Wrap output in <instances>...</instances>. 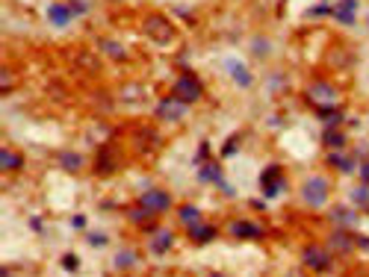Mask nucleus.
<instances>
[{
	"label": "nucleus",
	"instance_id": "1",
	"mask_svg": "<svg viewBox=\"0 0 369 277\" xmlns=\"http://www.w3.org/2000/svg\"><path fill=\"white\" fill-rule=\"evenodd\" d=\"M142 33H145V39L154 41V45H172L175 36H177L175 24L168 21L166 15H157V12L142 21Z\"/></svg>",
	"mask_w": 369,
	"mask_h": 277
},
{
	"label": "nucleus",
	"instance_id": "2",
	"mask_svg": "<svg viewBox=\"0 0 369 277\" xmlns=\"http://www.w3.org/2000/svg\"><path fill=\"white\" fill-rule=\"evenodd\" d=\"M172 95H177L180 100H187V104H198V100L204 97V83L198 80L192 71L183 68L180 74L175 77V83H172Z\"/></svg>",
	"mask_w": 369,
	"mask_h": 277
},
{
	"label": "nucleus",
	"instance_id": "3",
	"mask_svg": "<svg viewBox=\"0 0 369 277\" xmlns=\"http://www.w3.org/2000/svg\"><path fill=\"white\" fill-rule=\"evenodd\" d=\"M328 198H331V183H328V177H307V180H304V186H302L304 207L322 210L325 203H328Z\"/></svg>",
	"mask_w": 369,
	"mask_h": 277
},
{
	"label": "nucleus",
	"instance_id": "4",
	"mask_svg": "<svg viewBox=\"0 0 369 277\" xmlns=\"http://www.w3.org/2000/svg\"><path fill=\"white\" fill-rule=\"evenodd\" d=\"M302 262L314 274H325V271L334 269V251H331V248H325V245H304Z\"/></svg>",
	"mask_w": 369,
	"mask_h": 277
},
{
	"label": "nucleus",
	"instance_id": "5",
	"mask_svg": "<svg viewBox=\"0 0 369 277\" xmlns=\"http://www.w3.org/2000/svg\"><path fill=\"white\" fill-rule=\"evenodd\" d=\"M187 109H189L187 100H180L177 95H166V97H160V104H157V109H154V115H157L160 121L177 124V121L187 119Z\"/></svg>",
	"mask_w": 369,
	"mask_h": 277
},
{
	"label": "nucleus",
	"instance_id": "6",
	"mask_svg": "<svg viewBox=\"0 0 369 277\" xmlns=\"http://www.w3.org/2000/svg\"><path fill=\"white\" fill-rule=\"evenodd\" d=\"M139 203L145 207L148 212H154V215H166V212H172V207H175V198L166 192V189H145V192L139 195Z\"/></svg>",
	"mask_w": 369,
	"mask_h": 277
},
{
	"label": "nucleus",
	"instance_id": "7",
	"mask_svg": "<svg viewBox=\"0 0 369 277\" xmlns=\"http://www.w3.org/2000/svg\"><path fill=\"white\" fill-rule=\"evenodd\" d=\"M260 189H263V198H278L283 189H287V177H283V168L278 163L266 165L260 174Z\"/></svg>",
	"mask_w": 369,
	"mask_h": 277
},
{
	"label": "nucleus",
	"instance_id": "8",
	"mask_svg": "<svg viewBox=\"0 0 369 277\" xmlns=\"http://www.w3.org/2000/svg\"><path fill=\"white\" fill-rule=\"evenodd\" d=\"M198 180H201V183H216L224 195L234 198V186L224 180V168L219 163H201V165H198Z\"/></svg>",
	"mask_w": 369,
	"mask_h": 277
},
{
	"label": "nucleus",
	"instance_id": "9",
	"mask_svg": "<svg viewBox=\"0 0 369 277\" xmlns=\"http://www.w3.org/2000/svg\"><path fill=\"white\" fill-rule=\"evenodd\" d=\"M307 97L314 100L316 107H337V86L328 83V80H316V83H310V89H307Z\"/></svg>",
	"mask_w": 369,
	"mask_h": 277
},
{
	"label": "nucleus",
	"instance_id": "10",
	"mask_svg": "<svg viewBox=\"0 0 369 277\" xmlns=\"http://www.w3.org/2000/svg\"><path fill=\"white\" fill-rule=\"evenodd\" d=\"M228 233L234 239H248V242H257V239L266 236L263 224H254V222H248V218H236V222H231Z\"/></svg>",
	"mask_w": 369,
	"mask_h": 277
},
{
	"label": "nucleus",
	"instance_id": "11",
	"mask_svg": "<svg viewBox=\"0 0 369 277\" xmlns=\"http://www.w3.org/2000/svg\"><path fill=\"white\" fill-rule=\"evenodd\" d=\"M358 0H337V4L331 6V18L337 24H343V27H351L354 21H358Z\"/></svg>",
	"mask_w": 369,
	"mask_h": 277
},
{
	"label": "nucleus",
	"instance_id": "12",
	"mask_svg": "<svg viewBox=\"0 0 369 277\" xmlns=\"http://www.w3.org/2000/svg\"><path fill=\"white\" fill-rule=\"evenodd\" d=\"M48 21L56 27V30H65V27L74 21V12H71L68 0H53V4L48 6Z\"/></svg>",
	"mask_w": 369,
	"mask_h": 277
},
{
	"label": "nucleus",
	"instance_id": "13",
	"mask_svg": "<svg viewBox=\"0 0 369 277\" xmlns=\"http://www.w3.org/2000/svg\"><path fill=\"white\" fill-rule=\"evenodd\" d=\"M224 68H228L231 80L239 86V89H251V86H254V74L248 71L246 62H239V60H234V56H228V60H224Z\"/></svg>",
	"mask_w": 369,
	"mask_h": 277
},
{
	"label": "nucleus",
	"instance_id": "14",
	"mask_svg": "<svg viewBox=\"0 0 369 277\" xmlns=\"http://www.w3.org/2000/svg\"><path fill=\"white\" fill-rule=\"evenodd\" d=\"M328 248L334 254H351L354 251V233H349L346 227H337L328 239Z\"/></svg>",
	"mask_w": 369,
	"mask_h": 277
},
{
	"label": "nucleus",
	"instance_id": "15",
	"mask_svg": "<svg viewBox=\"0 0 369 277\" xmlns=\"http://www.w3.org/2000/svg\"><path fill=\"white\" fill-rule=\"evenodd\" d=\"M172 248H175V233H172V230H157V233H154V236L148 239V251L157 254V257L168 254Z\"/></svg>",
	"mask_w": 369,
	"mask_h": 277
},
{
	"label": "nucleus",
	"instance_id": "16",
	"mask_svg": "<svg viewBox=\"0 0 369 277\" xmlns=\"http://www.w3.org/2000/svg\"><path fill=\"white\" fill-rule=\"evenodd\" d=\"M98 50H101L104 56H109L112 62H124L127 60V48L121 45V41H116V39H98Z\"/></svg>",
	"mask_w": 369,
	"mask_h": 277
},
{
	"label": "nucleus",
	"instance_id": "17",
	"mask_svg": "<svg viewBox=\"0 0 369 277\" xmlns=\"http://www.w3.org/2000/svg\"><path fill=\"white\" fill-rule=\"evenodd\" d=\"M328 165L334 168V171H340V174H358V163L349 156V154H343V151H331L328 154Z\"/></svg>",
	"mask_w": 369,
	"mask_h": 277
},
{
	"label": "nucleus",
	"instance_id": "18",
	"mask_svg": "<svg viewBox=\"0 0 369 277\" xmlns=\"http://www.w3.org/2000/svg\"><path fill=\"white\" fill-rule=\"evenodd\" d=\"M177 222L183 227H195V224H201L204 222V215H201V207H195V203H183V207H177Z\"/></svg>",
	"mask_w": 369,
	"mask_h": 277
},
{
	"label": "nucleus",
	"instance_id": "19",
	"mask_svg": "<svg viewBox=\"0 0 369 277\" xmlns=\"http://www.w3.org/2000/svg\"><path fill=\"white\" fill-rule=\"evenodd\" d=\"M56 163H60V168L68 171V174H80L83 165H86V159H83L77 151H62L60 156H56Z\"/></svg>",
	"mask_w": 369,
	"mask_h": 277
},
{
	"label": "nucleus",
	"instance_id": "20",
	"mask_svg": "<svg viewBox=\"0 0 369 277\" xmlns=\"http://www.w3.org/2000/svg\"><path fill=\"white\" fill-rule=\"evenodd\" d=\"M216 236H219V230L213 227V224H207V222L189 227V242H195V245H207V242H213Z\"/></svg>",
	"mask_w": 369,
	"mask_h": 277
},
{
	"label": "nucleus",
	"instance_id": "21",
	"mask_svg": "<svg viewBox=\"0 0 369 277\" xmlns=\"http://www.w3.org/2000/svg\"><path fill=\"white\" fill-rule=\"evenodd\" d=\"M0 168H4V171H21L24 168V156L15 148H4V151H0Z\"/></svg>",
	"mask_w": 369,
	"mask_h": 277
},
{
	"label": "nucleus",
	"instance_id": "22",
	"mask_svg": "<svg viewBox=\"0 0 369 277\" xmlns=\"http://www.w3.org/2000/svg\"><path fill=\"white\" fill-rule=\"evenodd\" d=\"M112 154H116V151H112L109 148V144H107V148H101V154H98V174H112V171H116L119 168V163H116V156H112Z\"/></svg>",
	"mask_w": 369,
	"mask_h": 277
},
{
	"label": "nucleus",
	"instance_id": "23",
	"mask_svg": "<svg viewBox=\"0 0 369 277\" xmlns=\"http://www.w3.org/2000/svg\"><path fill=\"white\" fill-rule=\"evenodd\" d=\"M316 112H319V119H322L325 127H340V124H343V109H340V107H316Z\"/></svg>",
	"mask_w": 369,
	"mask_h": 277
},
{
	"label": "nucleus",
	"instance_id": "24",
	"mask_svg": "<svg viewBox=\"0 0 369 277\" xmlns=\"http://www.w3.org/2000/svg\"><path fill=\"white\" fill-rule=\"evenodd\" d=\"M322 139H325V144H328L331 151H343L346 148V133H343V130H337V127H325Z\"/></svg>",
	"mask_w": 369,
	"mask_h": 277
},
{
	"label": "nucleus",
	"instance_id": "25",
	"mask_svg": "<svg viewBox=\"0 0 369 277\" xmlns=\"http://www.w3.org/2000/svg\"><path fill=\"white\" fill-rule=\"evenodd\" d=\"M331 222H334L337 227H346V230H349L354 222H358V215H354L351 210H346V207H334V210H331Z\"/></svg>",
	"mask_w": 369,
	"mask_h": 277
},
{
	"label": "nucleus",
	"instance_id": "26",
	"mask_svg": "<svg viewBox=\"0 0 369 277\" xmlns=\"http://www.w3.org/2000/svg\"><path fill=\"white\" fill-rule=\"evenodd\" d=\"M112 266H116L119 271L133 269V266H136V251H130V248H127V251H119L116 259H112Z\"/></svg>",
	"mask_w": 369,
	"mask_h": 277
},
{
	"label": "nucleus",
	"instance_id": "27",
	"mask_svg": "<svg viewBox=\"0 0 369 277\" xmlns=\"http://www.w3.org/2000/svg\"><path fill=\"white\" fill-rule=\"evenodd\" d=\"M351 203L361 210H369V183H361L358 189H351Z\"/></svg>",
	"mask_w": 369,
	"mask_h": 277
},
{
	"label": "nucleus",
	"instance_id": "28",
	"mask_svg": "<svg viewBox=\"0 0 369 277\" xmlns=\"http://www.w3.org/2000/svg\"><path fill=\"white\" fill-rule=\"evenodd\" d=\"M127 218H130L133 224H148L151 218H157V215H154V212H148L145 207H142V203H136V207H133L130 212H127Z\"/></svg>",
	"mask_w": 369,
	"mask_h": 277
},
{
	"label": "nucleus",
	"instance_id": "29",
	"mask_svg": "<svg viewBox=\"0 0 369 277\" xmlns=\"http://www.w3.org/2000/svg\"><path fill=\"white\" fill-rule=\"evenodd\" d=\"M68 6H71V12H74L77 18L89 15V9H92V4H89V0H68Z\"/></svg>",
	"mask_w": 369,
	"mask_h": 277
},
{
	"label": "nucleus",
	"instance_id": "30",
	"mask_svg": "<svg viewBox=\"0 0 369 277\" xmlns=\"http://www.w3.org/2000/svg\"><path fill=\"white\" fill-rule=\"evenodd\" d=\"M62 269L71 271V274L80 271V257H77V254H65V257H62Z\"/></svg>",
	"mask_w": 369,
	"mask_h": 277
},
{
	"label": "nucleus",
	"instance_id": "31",
	"mask_svg": "<svg viewBox=\"0 0 369 277\" xmlns=\"http://www.w3.org/2000/svg\"><path fill=\"white\" fill-rule=\"evenodd\" d=\"M254 53H257V56H269V53H272L269 39H254Z\"/></svg>",
	"mask_w": 369,
	"mask_h": 277
},
{
	"label": "nucleus",
	"instance_id": "32",
	"mask_svg": "<svg viewBox=\"0 0 369 277\" xmlns=\"http://www.w3.org/2000/svg\"><path fill=\"white\" fill-rule=\"evenodd\" d=\"M322 15H331V6L328 4H319V6H310L307 9V18H322Z\"/></svg>",
	"mask_w": 369,
	"mask_h": 277
},
{
	"label": "nucleus",
	"instance_id": "33",
	"mask_svg": "<svg viewBox=\"0 0 369 277\" xmlns=\"http://www.w3.org/2000/svg\"><path fill=\"white\" fill-rule=\"evenodd\" d=\"M109 242V236H104V233H89V245L92 248H104Z\"/></svg>",
	"mask_w": 369,
	"mask_h": 277
},
{
	"label": "nucleus",
	"instance_id": "34",
	"mask_svg": "<svg viewBox=\"0 0 369 277\" xmlns=\"http://www.w3.org/2000/svg\"><path fill=\"white\" fill-rule=\"evenodd\" d=\"M207 154H210V144H207V142H201V148H198V156H195V165L207 163Z\"/></svg>",
	"mask_w": 369,
	"mask_h": 277
},
{
	"label": "nucleus",
	"instance_id": "35",
	"mask_svg": "<svg viewBox=\"0 0 369 277\" xmlns=\"http://www.w3.org/2000/svg\"><path fill=\"white\" fill-rule=\"evenodd\" d=\"M358 174H361V183H369V159H363V163H361Z\"/></svg>",
	"mask_w": 369,
	"mask_h": 277
},
{
	"label": "nucleus",
	"instance_id": "36",
	"mask_svg": "<svg viewBox=\"0 0 369 277\" xmlns=\"http://www.w3.org/2000/svg\"><path fill=\"white\" fill-rule=\"evenodd\" d=\"M354 248H361V251L369 254V236H354Z\"/></svg>",
	"mask_w": 369,
	"mask_h": 277
},
{
	"label": "nucleus",
	"instance_id": "37",
	"mask_svg": "<svg viewBox=\"0 0 369 277\" xmlns=\"http://www.w3.org/2000/svg\"><path fill=\"white\" fill-rule=\"evenodd\" d=\"M71 227L83 230V227H86V215H74V218H71Z\"/></svg>",
	"mask_w": 369,
	"mask_h": 277
},
{
	"label": "nucleus",
	"instance_id": "38",
	"mask_svg": "<svg viewBox=\"0 0 369 277\" xmlns=\"http://www.w3.org/2000/svg\"><path fill=\"white\" fill-rule=\"evenodd\" d=\"M222 154H224V156H234V154H236V139H231L228 144H224V151H222Z\"/></svg>",
	"mask_w": 369,
	"mask_h": 277
},
{
	"label": "nucleus",
	"instance_id": "39",
	"mask_svg": "<svg viewBox=\"0 0 369 277\" xmlns=\"http://www.w3.org/2000/svg\"><path fill=\"white\" fill-rule=\"evenodd\" d=\"M30 227H33V230H41V218H30Z\"/></svg>",
	"mask_w": 369,
	"mask_h": 277
},
{
	"label": "nucleus",
	"instance_id": "40",
	"mask_svg": "<svg viewBox=\"0 0 369 277\" xmlns=\"http://www.w3.org/2000/svg\"><path fill=\"white\" fill-rule=\"evenodd\" d=\"M210 277H224V274H210Z\"/></svg>",
	"mask_w": 369,
	"mask_h": 277
}]
</instances>
